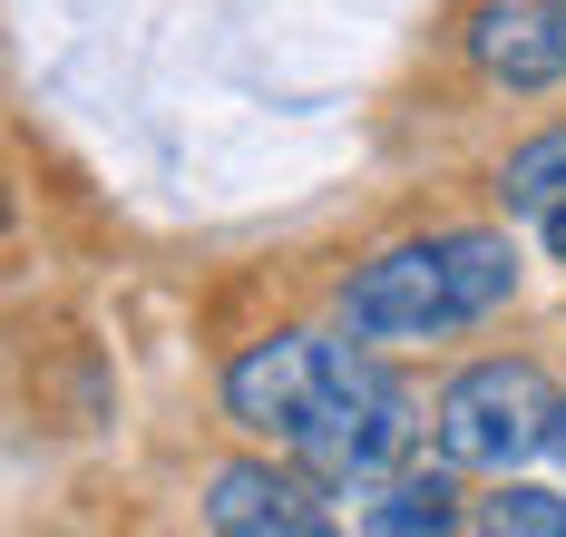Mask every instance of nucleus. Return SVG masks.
<instances>
[{
  "instance_id": "f257e3e1",
  "label": "nucleus",
  "mask_w": 566,
  "mask_h": 537,
  "mask_svg": "<svg viewBox=\"0 0 566 537\" xmlns=\"http://www.w3.org/2000/svg\"><path fill=\"white\" fill-rule=\"evenodd\" d=\"M226 420L274 440L313 478H371L410 440V391L361 352V333H264L226 361Z\"/></svg>"
},
{
  "instance_id": "f03ea898",
  "label": "nucleus",
  "mask_w": 566,
  "mask_h": 537,
  "mask_svg": "<svg viewBox=\"0 0 566 537\" xmlns=\"http://www.w3.org/2000/svg\"><path fill=\"white\" fill-rule=\"evenodd\" d=\"M517 294V244L499 225H440V235L381 244L371 264L342 274V333L361 343H450L469 323H489Z\"/></svg>"
},
{
  "instance_id": "7ed1b4c3",
  "label": "nucleus",
  "mask_w": 566,
  "mask_h": 537,
  "mask_svg": "<svg viewBox=\"0 0 566 537\" xmlns=\"http://www.w3.org/2000/svg\"><path fill=\"white\" fill-rule=\"evenodd\" d=\"M557 381L537 371V361H517V352H489V361H469L450 391H440V411H430V440H440V460L450 470H489V478H509L517 460H537L547 440H557Z\"/></svg>"
},
{
  "instance_id": "20e7f679",
  "label": "nucleus",
  "mask_w": 566,
  "mask_h": 537,
  "mask_svg": "<svg viewBox=\"0 0 566 537\" xmlns=\"http://www.w3.org/2000/svg\"><path fill=\"white\" fill-rule=\"evenodd\" d=\"M206 528L216 537H323L333 508L303 470H274V460H234V470L206 478Z\"/></svg>"
},
{
  "instance_id": "39448f33",
  "label": "nucleus",
  "mask_w": 566,
  "mask_h": 537,
  "mask_svg": "<svg viewBox=\"0 0 566 537\" xmlns=\"http://www.w3.org/2000/svg\"><path fill=\"white\" fill-rule=\"evenodd\" d=\"M469 60L499 88H557L566 78V0H479L469 10Z\"/></svg>"
},
{
  "instance_id": "423d86ee",
  "label": "nucleus",
  "mask_w": 566,
  "mask_h": 537,
  "mask_svg": "<svg viewBox=\"0 0 566 537\" xmlns=\"http://www.w3.org/2000/svg\"><path fill=\"white\" fill-rule=\"evenodd\" d=\"M499 196H509V215H547V206H566V127H537L527 147H509Z\"/></svg>"
},
{
  "instance_id": "0eeeda50",
  "label": "nucleus",
  "mask_w": 566,
  "mask_h": 537,
  "mask_svg": "<svg viewBox=\"0 0 566 537\" xmlns=\"http://www.w3.org/2000/svg\"><path fill=\"white\" fill-rule=\"evenodd\" d=\"M479 528L489 537H566V498L557 488H499L479 508Z\"/></svg>"
},
{
  "instance_id": "6e6552de",
  "label": "nucleus",
  "mask_w": 566,
  "mask_h": 537,
  "mask_svg": "<svg viewBox=\"0 0 566 537\" xmlns=\"http://www.w3.org/2000/svg\"><path fill=\"white\" fill-rule=\"evenodd\" d=\"M371 528H391V537H410V528H459V508H450V478L430 470V478H400L391 498L371 508Z\"/></svg>"
},
{
  "instance_id": "1a4fd4ad",
  "label": "nucleus",
  "mask_w": 566,
  "mask_h": 537,
  "mask_svg": "<svg viewBox=\"0 0 566 537\" xmlns=\"http://www.w3.org/2000/svg\"><path fill=\"white\" fill-rule=\"evenodd\" d=\"M537 225H547V244H557V264H566V206H547Z\"/></svg>"
},
{
  "instance_id": "9d476101",
  "label": "nucleus",
  "mask_w": 566,
  "mask_h": 537,
  "mask_svg": "<svg viewBox=\"0 0 566 537\" xmlns=\"http://www.w3.org/2000/svg\"><path fill=\"white\" fill-rule=\"evenodd\" d=\"M547 450H557V460H566V401H557V440H547Z\"/></svg>"
}]
</instances>
